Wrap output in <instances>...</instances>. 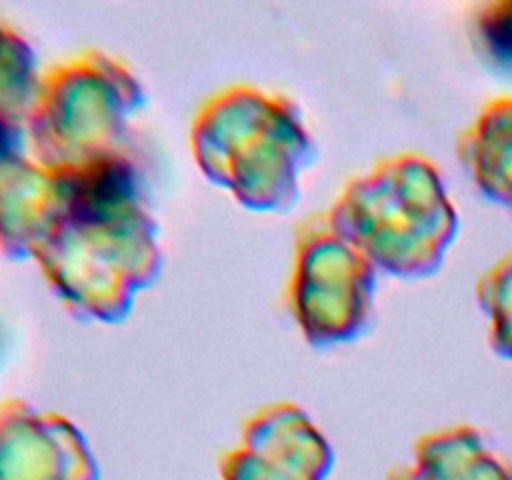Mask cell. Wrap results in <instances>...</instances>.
<instances>
[{
	"mask_svg": "<svg viewBox=\"0 0 512 480\" xmlns=\"http://www.w3.org/2000/svg\"><path fill=\"white\" fill-rule=\"evenodd\" d=\"M25 138H28V125L0 115V165L25 158Z\"/></svg>",
	"mask_w": 512,
	"mask_h": 480,
	"instance_id": "52a82bcc",
	"label": "cell"
},
{
	"mask_svg": "<svg viewBox=\"0 0 512 480\" xmlns=\"http://www.w3.org/2000/svg\"><path fill=\"white\" fill-rule=\"evenodd\" d=\"M38 90L33 50L18 33L0 23V115L28 125Z\"/></svg>",
	"mask_w": 512,
	"mask_h": 480,
	"instance_id": "3957f363",
	"label": "cell"
},
{
	"mask_svg": "<svg viewBox=\"0 0 512 480\" xmlns=\"http://www.w3.org/2000/svg\"><path fill=\"white\" fill-rule=\"evenodd\" d=\"M495 280H500V300L495 303V345L512 358V255L505 258L500 268H495Z\"/></svg>",
	"mask_w": 512,
	"mask_h": 480,
	"instance_id": "8992f818",
	"label": "cell"
},
{
	"mask_svg": "<svg viewBox=\"0 0 512 480\" xmlns=\"http://www.w3.org/2000/svg\"><path fill=\"white\" fill-rule=\"evenodd\" d=\"M480 183L512 210V103L495 105L485 118Z\"/></svg>",
	"mask_w": 512,
	"mask_h": 480,
	"instance_id": "277c9868",
	"label": "cell"
},
{
	"mask_svg": "<svg viewBox=\"0 0 512 480\" xmlns=\"http://www.w3.org/2000/svg\"><path fill=\"white\" fill-rule=\"evenodd\" d=\"M63 215L55 170L20 158L0 165V253L38 255Z\"/></svg>",
	"mask_w": 512,
	"mask_h": 480,
	"instance_id": "7a4b0ae2",
	"label": "cell"
},
{
	"mask_svg": "<svg viewBox=\"0 0 512 480\" xmlns=\"http://www.w3.org/2000/svg\"><path fill=\"white\" fill-rule=\"evenodd\" d=\"M0 480H95L78 433L23 400L0 405Z\"/></svg>",
	"mask_w": 512,
	"mask_h": 480,
	"instance_id": "6da1fadb",
	"label": "cell"
},
{
	"mask_svg": "<svg viewBox=\"0 0 512 480\" xmlns=\"http://www.w3.org/2000/svg\"><path fill=\"white\" fill-rule=\"evenodd\" d=\"M475 40L485 63L500 73L512 75V0L493 3L480 10Z\"/></svg>",
	"mask_w": 512,
	"mask_h": 480,
	"instance_id": "5b68a950",
	"label": "cell"
}]
</instances>
